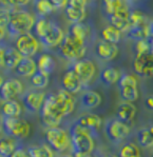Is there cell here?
Here are the masks:
<instances>
[{
	"instance_id": "cell-48",
	"label": "cell",
	"mask_w": 153,
	"mask_h": 157,
	"mask_svg": "<svg viewBox=\"0 0 153 157\" xmlns=\"http://www.w3.org/2000/svg\"><path fill=\"white\" fill-rule=\"evenodd\" d=\"M127 2H129V3H133V2H137L138 0H126Z\"/></svg>"
},
{
	"instance_id": "cell-14",
	"label": "cell",
	"mask_w": 153,
	"mask_h": 157,
	"mask_svg": "<svg viewBox=\"0 0 153 157\" xmlns=\"http://www.w3.org/2000/svg\"><path fill=\"white\" fill-rule=\"evenodd\" d=\"M21 59H22V56L16 48H1V52H0L1 67H4L6 70H15Z\"/></svg>"
},
{
	"instance_id": "cell-25",
	"label": "cell",
	"mask_w": 153,
	"mask_h": 157,
	"mask_svg": "<svg viewBox=\"0 0 153 157\" xmlns=\"http://www.w3.org/2000/svg\"><path fill=\"white\" fill-rule=\"evenodd\" d=\"M53 150L49 144H37L28 148V153L31 157H54Z\"/></svg>"
},
{
	"instance_id": "cell-2",
	"label": "cell",
	"mask_w": 153,
	"mask_h": 157,
	"mask_svg": "<svg viewBox=\"0 0 153 157\" xmlns=\"http://www.w3.org/2000/svg\"><path fill=\"white\" fill-rule=\"evenodd\" d=\"M35 19L24 10H18L11 13V18L6 26V32L11 38L18 37L22 34L29 33L34 28Z\"/></svg>"
},
{
	"instance_id": "cell-30",
	"label": "cell",
	"mask_w": 153,
	"mask_h": 157,
	"mask_svg": "<svg viewBox=\"0 0 153 157\" xmlns=\"http://www.w3.org/2000/svg\"><path fill=\"white\" fill-rule=\"evenodd\" d=\"M128 38L137 41L145 38L149 37V29L148 25H136V26H130V29L127 31Z\"/></svg>"
},
{
	"instance_id": "cell-23",
	"label": "cell",
	"mask_w": 153,
	"mask_h": 157,
	"mask_svg": "<svg viewBox=\"0 0 153 157\" xmlns=\"http://www.w3.org/2000/svg\"><path fill=\"white\" fill-rule=\"evenodd\" d=\"M120 78V74L115 67H108L106 69H104L101 71L100 75H99V79H100L101 83L105 84V86H112V84L118 82Z\"/></svg>"
},
{
	"instance_id": "cell-47",
	"label": "cell",
	"mask_w": 153,
	"mask_h": 157,
	"mask_svg": "<svg viewBox=\"0 0 153 157\" xmlns=\"http://www.w3.org/2000/svg\"><path fill=\"white\" fill-rule=\"evenodd\" d=\"M98 157H120V156L115 155V154H113V153H103V154H100Z\"/></svg>"
},
{
	"instance_id": "cell-37",
	"label": "cell",
	"mask_w": 153,
	"mask_h": 157,
	"mask_svg": "<svg viewBox=\"0 0 153 157\" xmlns=\"http://www.w3.org/2000/svg\"><path fill=\"white\" fill-rule=\"evenodd\" d=\"M35 8L39 16H47L51 14L55 10L53 4L50 2V0H40L38 2H35Z\"/></svg>"
},
{
	"instance_id": "cell-18",
	"label": "cell",
	"mask_w": 153,
	"mask_h": 157,
	"mask_svg": "<svg viewBox=\"0 0 153 157\" xmlns=\"http://www.w3.org/2000/svg\"><path fill=\"white\" fill-rule=\"evenodd\" d=\"M135 115H136V108L132 102L124 101L116 109V118L127 124H130L134 119Z\"/></svg>"
},
{
	"instance_id": "cell-3",
	"label": "cell",
	"mask_w": 153,
	"mask_h": 157,
	"mask_svg": "<svg viewBox=\"0 0 153 157\" xmlns=\"http://www.w3.org/2000/svg\"><path fill=\"white\" fill-rule=\"evenodd\" d=\"M73 153H92L94 150V136L84 128L73 122L69 130Z\"/></svg>"
},
{
	"instance_id": "cell-33",
	"label": "cell",
	"mask_w": 153,
	"mask_h": 157,
	"mask_svg": "<svg viewBox=\"0 0 153 157\" xmlns=\"http://www.w3.org/2000/svg\"><path fill=\"white\" fill-rule=\"evenodd\" d=\"M120 91V97L123 101L133 102L138 99V89L137 86H125V88H118Z\"/></svg>"
},
{
	"instance_id": "cell-44",
	"label": "cell",
	"mask_w": 153,
	"mask_h": 157,
	"mask_svg": "<svg viewBox=\"0 0 153 157\" xmlns=\"http://www.w3.org/2000/svg\"><path fill=\"white\" fill-rule=\"evenodd\" d=\"M145 105H146V108H147L148 110L153 111V95H150V96H148V97L146 98Z\"/></svg>"
},
{
	"instance_id": "cell-26",
	"label": "cell",
	"mask_w": 153,
	"mask_h": 157,
	"mask_svg": "<svg viewBox=\"0 0 153 157\" xmlns=\"http://www.w3.org/2000/svg\"><path fill=\"white\" fill-rule=\"evenodd\" d=\"M55 66H56V64H55V60L49 54H42L41 56H39V58H38V60H37L38 70L48 75H50L51 73L54 72Z\"/></svg>"
},
{
	"instance_id": "cell-32",
	"label": "cell",
	"mask_w": 153,
	"mask_h": 157,
	"mask_svg": "<svg viewBox=\"0 0 153 157\" xmlns=\"http://www.w3.org/2000/svg\"><path fill=\"white\" fill-rule=\"evenodd\" d=\"M69 33H71L73 36L77 37L78 39L84 40L87 42L89 36V28L88 25H84L82 22L72 23V25L69 29Z\"/></svg>"
},
{
	"instance_id": "cell-21",
	"label": "cell",
	"mask_w": 153,
	"mask_h": 157,
	"mask_svg": "<svg viewBox=\"0 0 153 157\" xmlns=\"http://www.w3.org/2000/svg\"><path fill=\"white\" fill-rule=\"evenodd\" d=\"M80 103L84 109H95L101 103V96L95 91H84L80 96Z\"/></svg>"
},
{
	"instance_id": "cell-42",
	"label": "cell",
	"mask_w": 153,
	"mask_h": 157,
	"mask_svg": "<svg viewBox=\"0 0 153 157\" xmlns=\"http://www.w3.org/2000/svg\"><path fill=\"white\" fill-rule=\"evenodd\" d=\"M68 1H69V0H50V2L53 4L55 10L65 9V6H68Z\"/></svg>"
},
{
	"instance_id": "cell-6",
	"label": "cell",
	"mask_w": 153,
	"mask_h": 157,
	"mask_svg": "<svg viewBox=\"0 0 153 157\" xmlns=\"http://www.w3.org/2000/svg\"><path fill=\"white\" fill-rule=\"evenodd\" d=\"M45 139L47 144H49L55 152H64L71 146L70 133L60 128L59 125L47 128L45 133Z\"/></svg>"
},
{
	"instance_id": "cell-29",
	"label": "cell",
	"mask_w": 153,
	"mask_h": 157,
	"mask_svg": "<svg viewBox=\"0 0 153 157\" xmlns=\"http://www.w3.org/2000/svg\"><path fill=\"white\" fill-rule=\"evenodd\" d=\"M108 20L110 22L111 25H113L114 28H116L117 30H120L121 33L127 32L130 29V21L129 18H125L121 17L117 14H109Z\"/></svg>"
},
{
	"instance_id": "cell-24",
	"label": "cell",
	"mask_w": 153,
	"mask_h": 157,
	"mask_svg": "<svg viewBox=\"0 0 153 157\" xmlns=\"http://www.w3.org/2000/svg\"><path fill=\"white\" fill-rule=\"evenodd\" d=\"M65 14L67 19L72 23H78L82 22L84 18H86V9H79L74 8L71 6H67L65 8Z\"/></svg>"
},
{
	"instance_id": "cell-13",
	"label": "cell",
	"mask_w": 153,
	"mask_h": 157,
	"mask_svg": "<svg viewBox=\"0 0 153 157\" xmlns=\"http://www.w3.org/2000/svg\"><path fill=\"white\" fill-rule=\"evenodd\" d=\"M74 122L90 132L94 137L97 136L98 131L103 127V119L98 115L92 114V113H86V114L80 115L75 119Z\"/></svg>"
},
{
	"instance_id": "cell-22",
	"label": "cell",
	"mask_w": 153,
	"mask_h": 157,
	"mask_svg": "<svg viewBox=\"0 0 153 157\" xmlns=\"http://www.w3.org/2000/svg\"><path fill=\"white\" fill-rule=\"evenodd\" d=\"M1 114L3 117H19L21 114V105L15 99L3 100L1 105Z\"/></svg>"
},
{
	"instance_id": "cell-45",
	"label": "cell",
	"mask_w": 153,
	"mask_h": 157,
	"mask_svg": "<svg viewBox=\"0 0 153 157\" xmlns=\"http://www.w3.org/2000/svg\"><path fill=\"white\" fill-rule=\"evenodd\" d=\"M75 157H93L91 153H73Z\"/></svg>"
},
{
	"instance_id": "cell-19",
	"label": "cell",
	"mask_w": 153,
	"mask_h": 157,
	"mask_svg": "<svg viewBox=\"0 0 153 157\" xmlns=\"http://www.w3.org/2000/svg\"><path fill=\"white\" fill-rule=\"evenodd\" d=\"M37 63L31 57H22L18 66L16 67L15 72L21 77H31L37 71Z\"/></svg>"
},
{
	"instance_id": "cell-34",
	"label": "cell",
	"mask_w": 153,
	"mask_h": 157,
	"mask_svg": "<svg viewBox=\"0 0 153 157\" xmlns=\"http://www.w3.org/2000/svg\"><path fill=\"white\" fill-rule=\"evenodd\" d=\"M31 84L34 89H38V90L47 88L49 84V75L37 70L36 73L31 76Z\"/></svg>"
},
{
	"instance_id": "cell-9",
	"label": "cell",
	"mask_w": 153,
	"mask_h": 157,
	"mask_svg": "<svg viewBox=\"0 0 153 157\" xmlns=\"http://www.w3.org/2000/svg\"><path fill=\"white\" fill-rule=\"evenodd\" d=\"M132 69L137 76L153 77V52L136 55L133 59Z\"/></svg>"
},
{
	"instance_id": "cell-39",
	"label": "cell",
	"mask_w": 153,
	"mask_h": 157,
	"mask_svg": "<svg viewBox=\"0 0 153 157\" xmlns=\"http://www.w3.org/2000/svg\"><path fill=\"white\" fill-rule=\"evenodd\" d=\"M124 6L123 0H104V6L108 14L115 13Z\"/></svg>"
},
{
	"instance_id": "cell-15",
	"label": "cell",
	"mask_w": 153,
	"mask_h": 157,
	"mask_svg": "<svg viewBox=\"0 0 153 157\" xmlns=\"http://www.w3.org/2000/svg\"><path fill=\"white\" fill-rule=\"evenodd\" d=\"M23 91L22 83L15 78H9L1 84V100L14 99L21 95Z\"/></svg>"
},
{
	"instance_id": "cell-8",
	"label": "cell",
	"mask_w": 153,
	"mask_h": 157,
	"mask_svg": "<svg viewBox=\"0 0 153 157\" xmlns=\"http://www.w3.org/2000/svg\"><path fill=\"white\" fill-rule=\"evenodd\" d=\"M65 36V35L64 31H62V29L60 28L57 23L50 21L47 29H45V31L38 39H39V41L42 43L45 47L54 48L61 43Z\"/></svg>"
},
{
	"instance_id": "cell-35",
	"label": "cell",
	"mask_w": 153,
	"mask_h": 157,
	"mask_svg": "<svg viewBox=\"0 0 153 157\" xmlns=\"http://www.w3.org/2000/svg\"><path fill=\"white\" fill-rule=\"evenodd\" d=\"M134 51H135V53H136V55L153 52V39L151 36L145 38V39L135 41Z\"/></svg>"
},
{
	"instance_id": "cell-51",
	"label": "cell",
	"mask_w": 153,
	"mask_h": 157,
	"mask_svg": "<svg viewBox=\"0 0 153 157\" xmlns=\"http://www.w3.org/2000/svg\"><path fill=\"white\" fill-rule=\"evenodd\" d=\"M151 157H153V152H152V155H151Z\"/></svg>"
},
{
	"instance_id": "cell-46",
	"label": "cell",
	"mask_w": 153,
	"mask_h": 157,
	"mask_svg": "<svg viewBox=\"0 0 153 157\" xmlns=\"http://www.w3.org/2000/svg\"><path fill=\"white\" fill-rule=\"evenodd\" d=\"M148 29H149V36L153 37V19L150 20L149 25H148Z\"/></svg>"
},
{
	"instance_id": "cell-27",
	"label": "cell",
	"mask_w": 153,
	"mask_h": 157,
	"mask_svg": "<svg viewBox=\"0 0 153 157\" xmlns=\"http://www.w3.org/2000/svg\"><path fill=\"white\" fill-rule=\"evenodd\" d=\"M101 38L103 40L111 43H118L121 39V32L120 30H117L116 28H114L113 25H107L103 31H101Z\"/></svg>"
},
{
	"instance_id": "cell-16",
	"label": "cell",
	"mask_w": 153,
	"mask_h": 157,
	"mask_svg": "<svg viewBox=\"0 0 153 157\" xmlns=\"http://www.w3.org/2000/svg\"><path fill=\"white\" fill-rule=\"evenodd\" d=\"M61 86L64 90L71 94H76L80 91L82 86L81 80L73 67L67 70L65 73L64 74V76L61 78Z\"/></svg>"
},
{
	"instance_id": "cell-10",
	"label": "cell",
	"mask_w": 153,
	"mask_h": 157,
	"mask_svg": "<svg viewBox=\"0 0 153 157\" xmlns=\"http://www.w3.org/2000/svg\"><path fill=\"white\" fill-rule=\"evenodd\" d=\"M15 48L22 57H32L37 53L39 43L35 36L30 33H26L17 37Z\"/></svg>"
},
{
	"instance_id": "cell-43",
	"label": "cell",
	"mask_w": 153,
	"mask_h": 157,
	"mask_svg": "<svg viewBox=\"0 0 153 157\" xmlns=\"http://www.w3.org/2000/svg\"><path fill=\"white\" fill-rule=\"evenodd\" d=\"M11 3L16 8H20V6H26V4L30 2V0H10Z\"/></svg>"
},
{
	"instance_id": "cell-1",
	"label": "cell",
	"mask_w": 153,
	"mask_h": 157,
	"mask_svg": "<svg viewBox=\"0 0 153 157\" xmlns=\"http://www.w3.org/2000/svg\"><path fill=\"white\" fill-rule=\"evenodd\" d=\"M74 109V97L64 89L56 94H48L39 111L41 124L45 129L58 127L61 120L71 114Z\"/></svg>"
},
{
	"instance_id": "cell-11",
	"label": "cell",
	"mask_w": 153,
	"mask_h": 157,
	"mask_svg": "<svg viewBox=\"0 0 153 157\" xmlns=\"http://www.w3.org/2000/svg\"><path fill=\"white\" fill-rule=\"evenodd\" d=\"M73 69L80 78L82 86H87L92 82L96 73L95 64L91 59H88V58L76 60L73 66Z\"/></svg>"
},
{
	"instance_id": "cell-7",
	"label": "cell",
	"mask_w": 153,
	"mask_h": 157,
	"mask_svg": "<svg viewBox=\"0 0 153 157\" xmlns=\"http://www.w3.org/2000/svg\"><path fill=\"white\" fill-rule=\"evenodd\" d=\"M104 131L109 141L117 144L129 136L131 129L127 122L121 121L118 118H110L105 122Z\"/></svg>"
},
{
	"instance_id": "cell-17",
	"label": "cell",
	"mask_w": 153,
	"mask_h": 157,
	"mask_svg": "<svg viewBox=\"0 0 153 157\" xmlns=\"http://www.w3.org/2000/svg\"><path fill=\"white\" fill-rule=\"evenodd\" d=\"M95 54L99 59L110 61L117 56L118 48L114 43L105 41V40H99L95 45Z\"/></svg>"
},
{
	"instance_id": "cell-40",
	"label": "cell",
	"mask_w": 153,
	"mask_h": 157,
	"mask_svg": "<svg viewBox=\"0 0 153 157\" xmlns=\"http://www.w3.org/2000/svg\"><path fill=\"white\" fill-rule=\"evenodd\" d=\"M9 157H31V156L29 155L28 151H26L22 147L17 146V148L14 150L13 153H12Z\"/></svg>"
},
{
	"instance_id": "cell-49",
	"label": "cell",
	"mask_w": 153,
	"mask_h": 157,
	"mask_svg": "<svg viewBox=\"0 0 153 157\" xmlns=\"http://www.w3.org/2000/svg\"><path fill=\"white\" fill-rule=\"evenodd\" d=\"M60 157H75V156L73 155V154H72V155H69V154H68V155H62V156H60Z\"/></svg>"
},
{
	"instance_id": "cell-50",
	"label": "cell",
	"mask_w": 153,
	"mask_h": 157,
	"mask_svg": "<svg viewBox=\"0 0 153 157\" xmlns=\"http://www.w3.org/2000/svg\"><path fill=\"white\" fill-rule=\"evenodd\" d=\"M38 1H40V0H34V3H35V2H38Z\"/></svg>"
},
{
	"instance_id": "cell-28",
	"label": "cell",
	"mask_w": 153,
	"mask_h": 157,
	"mask_svg": "<svg viewBox=\"0 0 153 157\" xmlns=\"http://www.w3.org/2000/svg\"><path fill=\"white\" fill-rule=\"evenodd\" d=\"M120 157H142L139 146L134 142H127L124 144L118 150Z\"/></svg>"
},
{
	"instance_id": "cell-38",
	"label": "cell",
	"mask_w": 153,
	"mask_h": 157,
	"mask_svg": "<svg viewBox=\"0 0 153 157\" xmlns=\"http://www.w3.org/2000/svg\"><path fill=\"white\" fill-rule=\"evenodd\" d=\"M118 88H125V86H137V79L133 75L123 74L118 80Z\"/></svg>"
},
{
	"instance_id": "cell-5",
	"label": "cell",
	"mask_w": 153,
	"mask_h": 157,
	"mask_svg": "<svg viewBox=\"0 0 153 157\" xmlns=\"http://www.w3.org/2000/svg\"><path fill=\"white\" fill-rule=\"evenodd\" d=\"M2 131L6 136L22 140L30 134L31 127L26 119L19 117H3L2 118Z\"/></svg>"
},
{
	"instance_id": "cell-31",
	"label": "cell",
	"mask_w": 153,
	"mask_h": 157,
	"mask_svg": "<svg viewBox=\"0 0 153 157\" xmlns=\"http://www.w3.org/2000/svg\"><path fill=\"white\" fill-rule=\"evenodd\" d=\"M15 138H12L10 136L3 137L0 142V155L1 157H9L13 153V151L17 148Z\"/></svg>"
},
{
	"instance_id": "cell-4",
	"label": "cell",
	"mask_w": 153,
	"mask_h": 157,
	"mask_svg": "<svg viewBox=\"0 0 153 157\" xmlns=\"http://www.w3.org/2000/svg\"><path fill=\"white\" fill-rule=\"evenodd\" d=\"M86 41L78 39L71 33H68L65 34L61 43L58 45V54L69 61L78 60L86 53Z\"/></svg>"
},
{
	"instance_id": "cell-12",
	"label": "cell",
	"mask_w": 153,
	"mask_h": 157,
	"mask_svg": "<svg viewBox=\"0 0 153 157\" xmlns=\"http://www.w3.org/2000/svg\"><path fill=\"white\" fill-rule=\"evenodd\" d=\"M45 98V94L38 89L26 91L22 95V103L26 112L34 114L40 111Z\"/></svg>"
},
{
	"instance_id": "cell-41",
	"label": "cell",
	"mask_w": 153,
	"mask_h": 157,
	"mask_svg": "<svg viewBox=\"0 0 153 157\" xmlns=\"http://www.w3.org/2000/svg\"><path fill=\"white\" fill-rule=\"evenodd\" d=\"M87 2H88V0H69L68 1V6H74V8H79V9H86Z\"/></svg>"
},
{
	"instance_id": "cell-20",
	"label": "cell",
	"mask_w": 153,
	"mask_h": 157,
	"mask_svg": "<svg viewBox=\"0 0 153 157\" xmlns=\"http://www.w3.org/2000/svg\"><path fill=\"white\" fill-rule=\"evenodd\" d=\"M136 140L139 147L145 149L153 147V124L142 128L136 133Z\"/></svg>"
},
{
	"instance_id": "cell-36",
	"label": "cell",
	"mask_w": 153,
	"mask_h": 157,
	"mask_svg": "<svg viewBox=\"0 0 153 157\" xmlns=\"http://www.w3.org/2000/svg\"><path fill=\"white\" fill-rule=\"evenodd\" d=\"M129 21H130V26L149 25V22H150V21H148L147 16L139 11H131Z\"/></svg>"
}]
</instances>
